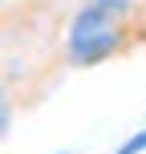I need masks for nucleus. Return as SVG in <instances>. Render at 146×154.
I'll return each mask as SVG.
<instances>
[{
	"instance_id": "obj_1",
	"label": "nucleus",
	"mask_w": 146,
	"mask_h": 154,
	"mask_svg": "<svg viewBox=\"0 0 146 154\" xmlns=\"http://www.w3.org/2000/svg\"><path fill=\"white\" fill-rule=\"evenodd\" d=\"M146 12L142 0H81L77 12L65 24L61 57L69 69H93V65L118 57L134 41L146 37V24L138 16Z\"/></svg>"
},
{
	"instance_id": "obj_3",
	"label": "nucleus",
	"mask_w": 146,
	"mask_h": 154,
	"mask_svg": "<svg viewBox=\"0 0 146 154\" xmlns=\"http://www.w3.org/2000/svg\"><path fill=\"white\" fill-rule=\"evenodd\" d=\"M142 150H146V130H134V134H130V138H126L114 154H142Z\"/></svg>"
},
{
	"instance_id": "obj_2",
	"label": "nucleus",
	"mask_w": 146,
	"mask_h": 154,
	"mask_svg": "<svg viewBox=\"0 0 146 154\" xmlns=\"http://www.w3.org/2000/svg\"><path fill=\"white\" fill-rule=\"evenodd\" d=\"M12 118H16V101H12V93H8V85L0 81V142L12 130Z\"/></svg>"
}]
</instances>
